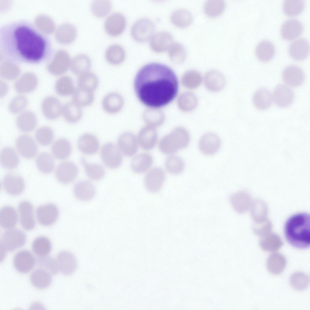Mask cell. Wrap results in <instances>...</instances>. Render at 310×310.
Masks as SVG:
<instances>
[{
  "label": "cell",
  "instance_id": "obj_22",
  "mask_svg": "<svg viewBox=\"0 0 310 310\" xmlns=\"http://www.w3.org/2000/svg\"><path fill=\"white\" fill-rule=\"evenodd\" d=\"M124 101L122 96L116 92H111L103 98L102 105L104 110L111 114H116L122 109Z\"/></svg>",
  "mask_w": 310,
  "mask_h": 310
},
{
  "label": "cell",
  "instance_id": "obj_23",
  "mask_svg": "<svg viewBox=\"0 0 310 310\" xmlns=\"http://www.w3.org/2000/svg\"><path fill=\"white\" fill-rule=\"evenodd\" d=\"M282 76L284 81L292 87L301 84L305 79V75L302 69L295 65H290L284 69Z\"/></svg>",
  "mask_w": 310,
  "mask_h": 310
},
{
  "label": "cell",
  "instance_id": "obj_48",
  "mask_svg": "<svg viewBox=\"0 0 310 310\" xmlns=\"http://www.w3.org/2000/svg\"><path fill=\"white\" fill-rule=\"evenodd\" d=\"M275 52L274 45L268 40L261 41L257 45L256 49V53L257 58L260 60L264 61L270 59Z\"/></svg>",
  "mask_w": 310,
  "mask_h": 310
},
{
  "label": "cell",
  "instance_id": "obj_37",
  "mask_svg": "<svg viewBox=\"0 0 310 310\" xmlns=\"http://www.w3.org/2000/svg\"><path fill=\"white\" fill-rule=\"evenodd\" d=\"M62 114L67 122L74 123L81 120L83 113L81 107L73 101L68 102L63 106Z\"/></svg>",
  "mask_w": 310,
  "mask_h": 310
},
{
  "label": "cell",
  "instance_id": "obj_7",
  "mask_svg": "<svg viewBox=\"0 0 310 310\" xmlns=\"http://www.w3.org/2000/svg\"><path fill=\"white\" fill-rule=\"evenodd\" d=\"M101 156L104 164L110 168H117L122 163L123 159L120 152L113 143H107L102 146Z\"/></svg>",
  "mask_w": 310,
  "mask_h": 310
},
{
  "label": "cell",
  "instance_id": "obj_26",
  "mask_svg": "<svg viewBox=\"0 0 310 310\" xmlns=\"http://www.w3.org/2000/svg\"><path fill=\"white\" fill-rule=\"evenodd\" d=\"M294 94L292 90L287 86L280 84L274 91L273 98L276 104L281 107H285L292 102Z\"/></svg>",
  "mask_w": 310,
  "mask_h": 310
},
{
  "label": "cell",
  "instance_id": "obj_29",
  "mask_svg": "<svg viewBox=\"0 0 310 310\" xmlns=\"http://www.w3.org/2000/svg\"><path fill=\"white\" fill-rule=\"evenodd\" d=\"M303 26L298 20L291 18L285 21L282 24L281 32L282 36L287 39H292L299 36L302 33Z\"/></svg>",
  "mask_w": 310,
  "mask_h": 310
},
{
  "label": "cell",
  "instance_id": "obj_19",
  "mask_svg": "<svg viewBox=\"0 0 310 310\" xmlns=\"http://www.w3.org/2000/svg\"><path fill=\"white\" fill-rule=\"evenodd\" d=\"M137 138L139 144L143 149L150 150L153 149L156 144L157 133L154 127L148 125L140 130Z\"/></svg>",
  "mask_w": 310,
  "mask_h": 310
},
{
  "label": "cell",
  "instance_id": "obj_32",
  "mask_svg": "<svg viewBox=\"0 0 310 310\" xmlns=\"http://www.w3.org/2000/svg\"><path fill=\"white\" fill-rule=\"evenodd\" d=\"M0 162L2 166L8 170H12L18 166L19 162L18 155L12 147H6L2 150Z\"/></svg>",
  "mask_w": 310,
  "mask_h": 310
},
{
  "label": "cell",
  "instance_id": "obj_51",
  "mask_svg": "<svg viewBox=\"0 0 310 310\" xmlns=\"http://www.w3.org/2000/svg\"><path fill=\"white\" fill-rule=\"evenodd\" d=\"M35 137L36 140L40 144L47 146L52 142L54 138V134L51 127L48 126H43L36 130Z\"/></svg>",
  "mask_w": 310,
  "mask_h": 310
},
{
  "label": "cell",
  "instance_id": "obj_24",
  "mask_svg": "<svg viewBox=\"0 0 310 310\" xmlns=\"http://www.w3.org/2000/svg\"><path fill=\"white\" fill-rule=\"evenodd\" d=\"M56 259L59 271L65 275L71 274L76 269V260L74 256L68 251L60 252Z\"/></svg>",
  "mask_w": 310,
  "mask_h": 310
},
{
  "label": "cell",
  "instance_id": "obj_20",
  "mask_svg": "<svg viewBox=\"0 0 310 310\" xmlns=\"http://www.w3.org/2000/svg\"><path fill=\"white\" fill-rule=\"evenodd\" d=\"M173 41V38L170 34L162 31L153 35L150 41V45L153 51L161 53L168 49Z\"/></svg>",
  "mask_w": 310,
  "mask_h": 310
},
{
  "label": "cell",
  "instance_id": "obj_43",
  "mask_svg": "<svg viewBox=\"0 0 310 310\" xmlns=\"http://www.w3.org/2000/svg\"><path fill=\"white\" fill-rule=\"evenodd\" d=\"M32 248L34 253L38 257L48 256L52 248L50 240L44 236H40L36 238L33 241Z\"/></svg>",
  "mask_w": 310,
  "mask_h": 310
},
{
  "label": "cell",
  "instance_id": "obj_36",
  "mask_svg": "<svg viewBox=\"0 0 310 310\" xmlns=\"http://www.w3.org/2000/svg\"><path fill=\"white\" fill-rule=\"evenodd\" d=\"M72 150L71 145L67 139L61 138L57 140L53 144L51 152L53 156L57 159L64 160L70 155Z\"/></svg>",
  "mask_w": 310,
  "mask_h": 310
},
{
  "label": "cell",
  "instance_id": "obj_15",
  "mask_svg": "<svg viewBox=\"0 0 310 310\" xmlns=\"http://www.w3.org/2000/svg\"><path fill=\"white\" fill-rule=\"evenodd\" d=\"M13 265L17 271L21 273H26L34 268L36 262L33 255L29 251L22 250L18 252L15 256Z\"/></svg>",
  "mask_w": 310,
  "mask_h": 310
},
{
  "label": "cell",
  "instance_id": "obj_31",
  "mask_svg": "<svg viewBox=\"0 0 310 310\" xmlns=\"http://www.w3.org/2000/svg\"><path fill=\"white\" fill-rule=\"evenodd\" d=\"M204 81L206 88L212 91H218L221 90L225 84L224 76L219 71L212 70L205 74Z\"/></svg>",
  "mask_w": 310,
  "mask_h": 310
},
{
  "label": "cell",
  "instance_id": "obj_46",
  "mask_svg": "<svg viewBox=\"0 0 310 310\" xmlns=\"http://www.w3.org/2000/svg\"><path fill=\"white\" fill-rule=\"evenodd\" d=\"M98 84V78L93 72L89 71L79 76L78 87L93 92L97 88Z\"/></svg>",
  "mask_w": 310,
  "mask_h": 310
},
{
  "label": "cell",
  "instance_id": "obj_2",
  "mask_svg": "<svg viewBox=\"0 0 310 310\" xmlns=\"http://www.w3.org/2000/svg\"><path fill=\"white\" fill-rule=\"evenodd\" d=\"M134 88L139 100L152 108L164 106L175 97L178 82L176 75L169 67L152 63L142 67L137 73Z\"/></svg>",
  "mask_w": 310,
  "mask_h": 310
},
{
  "label": "cell",
  "instance_id": "obj_18",
  "mask_svg": "<svg viewBox=\"0 0 310 310\" xmlns=\"http://www.w3.org/2000/svg\"><path fill=\"white\" fill-rule=\"evenodd\" d=\"M18 210L22 226L27 230L33 229L35 226V222L31 204L27 201H22L18 205Z\"/></svg>",
  "mask_w": 310,
  "mask_h": 310
},
{
  "label": "cell",
  "instance_id": "obj_60",
  "mask_svg": "<svg viewBox=\"0 0 310 310\" xmlns=\"http://www.w3.org/2000/svg\"><path fill=\"white\" fill-rule=\"evenodd\" d=\"M20 71L16 64L10 62L9 65L4 66L1 69V76L8 80H14L18 77Z\"/></svg>",
  "mask_w": 310,
  "mask_h": 310
},
{
  "label": "cell",
  "instance_id": "obj_12",
  "mask_svg": "<svg viewBox=\"0 0 310 310\" xmlns=\"http://www.w3.org/2000/svg\"><path fill=\"white\" fill-rule=\"evenodd\" d=\"M41 107L44 117L49 120L57 119L62 114L63 106L59 100L54 96L45 97L42 101Z\"/></svg>",
  "mask_w": 310,
  "mask_h": 310
},
{
  "label": "cell",
  "instance_id": "obj_50",
  "mask_svg": "<svg viewBox=\"0 0 310 310\" xmlns=\"http://www.w3.org/2000/svg\"><path fill=\"white\" fill-rule=\"evenodd\" d=\"M81 160L84 167L87 175L91 179L98 180L104 177L105 170L102 166L97 164L88 163L83 158H81Z\"/></svg>",
  "mask_w": 310,
  "mask_h": 310
},
{
  "label": "cell",
  "instance_id": "obj_40",
  "mask_svg": "<svg viewBox=\"0 0 310 310\" xmlns=\"http://www.w3.org/2000/svg\"><path fill=\"white\" fill-rule=\"evenodd\" d=\"M272 97L270 92L265 88L258 89L255 93L253 102L255 107L260 110H265L271 105Z\"/></svg>",
  "mask_w": 310,
  "mask_h": 310
},
{
  "label": "cell",
  "instance_id": "obj_13",
  "mask_svg": "<svg viewBox=\"0 0 310 310\" xmlns=\"http://www.w3.org/2000/svg\"><path fill=\"white\" fill-rule=\"evenodd\" d=\"M2 185L5 191L9 195L16 196L24 191L25 185L23 178L14 173L6 174L3 178Z\"/></svg>",
  "mask_w": 310,
  "mask_h": 310
},
{
  "label": "cell",
  "instance_id": "obj_44",
  "mask_svg": "<svg viewBox=\"0 0 310 310\" xmlns=\"http://www.w3.org/2000/svg\"><path fill=\"white\" fill-rule=\"evenodd\" d=\"M56 92L62 96H67L73 94L75 89L72 78L68 76L59 78L55 85Z\"/></svg>",
  "mask_w": 310,
  "mask_h": 310
},
{
  "label": "cell",
  "instance_id": "obj_47",
  "mask_svg": "<svg viewBox=\"0 0 310 310\" xmlns=\"http://www.w3.org/2000/svg\"><path fill=\"white\" fill-rule=\"evenodd\" d=\"M143 118L145 122L148 125L153 127L161 125L165 120L162 112L155 108L146 110L144 113Z\"/></svg>",
  "mask_w": 310,
  "mask_h": 310
},
{
  "label": "cell",
  "instance_id": "obj_33",
  "mask_svg": "<svg viewBox=\"0 0 310 310\" xmlns=\"http://www.w3.org/2000/svg\"><path fill=\"white\" fill-rule=\"evenodd\" d=\"M152 156L147 153H142L137 155L132 160L130 166L134 172L143 173L147 170L153 163Z\"/></svg>",
  "mask_w": 310,
  "mask_h": 310
},
{
  "label": "cell",
  "instance_id": "obj_41",
  "mask_svg": "<svg viewBox=\"0 0 310 310\" xmlns=\"http://www.w3.org/2000/svg\"><path fill=\"white\" fill-rule=\"evenodd\" d=\"M105 55L108 62L112 65H117L123 62L125 54L124 49L121 46L113 44L107 49Z\"/></svg>",
  "mask_w": 310,
  "mask_h": 310
},
{
  "label": "cell",
  "instance_id": "obj_54",
  "mask_svg": "<svg viewBox=\"0 0 310 310\" xmlns=\"http://www.w3.org/2000/svg\"><path fill=\"white\" fill-rule=\"evenodd\" d=\"M225 3L222 0H209L205 3L204 10L207 16L214 17L220 14L225 7Z\"/></svg>",
  "mask_w": 310,
  "mask_h": 310
},
{
  "label": "cell",
  "instance_id": "obj_5",
  "mask_svg": "<svg viewBox=\"0 0 310 310\" xmlns=\"http://www.w3.org/2000/svg\"><path fill=\"white\" fill-rule=\"evenodd\" d=\"M26 241V236L21 230L12 228L7 229L3 233L0 241L1 252L4 255L23 246Z\"/></svg>",
  "mask_w": 310,
  "mask_h": 310
},
{
  "label": "cell",
  "instance_id": "obj_25",
  "mask_svg": "<svg viewBox=\"0 0 310 310\" xmlns=\"http://www.w3.org/2000/svg\"><path fill=\"white\" fill-rule=\"evenodd\" d=\"M79 150L87 155H92L98 150L99 144L97 138L94 135L86 133L82 135L78 142Z\"/></svg>",
  "mask_w": 310,
  "mask_h": 310
},
{
  "label": "cell",
  "instance_id": "obj_55",
  "mask_svg": "<svg viewBox=\"0 0 310 310\" xmlns=\"http://www.w3.org/2000/svg\"><path fill=\"white\" fill-rule=\"evenodd\" d=\"M168 50L169 58L173 62L179 64L184 60L186 56L185 50L180 44L173 42Z\"/></svg>",
  "mask_w": 310,
  "mask_h": 310
},
{
  "label": "cell",
  "instance_id": "obj_11",
  "mask_svg": "<svg viewBox=\"0 0 310 310\" xmlns=\"http://www.w3.org/2000/svg\"><path fill=\"white\" fill-rule=\"evenodd\" d=\"M78 173V169L77 165L73 162L67 161L58 165L55 174L58 182L63 184H68L75 179Z\"/></svg>",
  "mask_w": 310,
  "mask_h": 310
},
{
  "label": "cell",
  "instance_id": "obj_45",
  "mask_svg": "<svg viewBox=\"0 0 310 310\" xmlns=\"http://www.w3.org/2000/svg\"><path fill=\"white\" fill-rule=\"evenodd\" d=\"M198 100L197 96L191 92H186L182 94L178 100L180 109L184 112L193 110L197 106Z\"/></svg>",
  "mask_w": 310,
  "mask_h": 310
},
{
  "label": "cell",
  "instance_id": "obj_42",
  "mask_svg": "<svg viewBox=\"0 0 310 310\" xmlns=\"http://www.w3.org/2000/svg\"><path fill=\"white\" fill-rule=\"evenodd\" d=\"M170 20L175 26L183 28L190 24L192 16L190 11L184 9H180L174 11L171 14Z\"/></svg>",
  "mask_w": 310,
  "mask_h": 310
},
{
  "label": "cell",
  "instance_id": "obj_16",
  "mask_svg": "<svg viewBox=\"0 0 310 310\" xmlns=\"http://www.w3.org/2000/svg\"><path fill=\"white\" fill-rule=\"evenodd\" d=\"M221 141L219 137L215 134L209 132L203 135L199 141L200 150L203 154L212 155L219 150Z\"/></svg>",
  "mask_w": 310,
  "mask_h": 310
},
{
  "label": "cell",
  "instance_id": "obj_27",
  "mask_svg": "<svg viewBox=\"0 0 310 310\" xmlns=\"http://www.w3.org/2000/svg\"><path fill=\"white\" fill-rule=\"evenodd\" d=\"M37 119L32 111L26 110L19 114L16 120L18 128L21 131L28 133L33 131L36 127Z\"/></svg>",
  "mask_w": 310,
  "mask_h": 310
},
{
  "label": "cell",
  "instance_id": "obj_34",
  "mask_svg": "<svg viewBox=\"0 0 310 310\" xmlns=\"http://www.w3.org/2000/svg\"><path fill=\"white\" fill-rule=\"evenodd\" d=\"M18 216L15 209L13 207L5 206L0 210V224L3 228L8 229L14 227L16 224Z\"/></svg>",
  "mask_w": 310,
  "mask_h": 310
},
{
  "label": "cell",
  "instance_id": "obj_8",
  "mask_svg": "<svg viewBox=\"0 0 310 310\" xmlns=\"http://www.w3.org/2000/svg\"><path fill=\"white\" fill-rule=\"evenodd\" d=\"M59 209L55 204L49 203L40 206L36 211L37 220L41 225L48 226L54 224L57 220Z\"/></svg>",
  "mask_w": 310,
  "mask_h": 310
},
{
  "label": "cell",
  "instance_id": "obj_4",
  "mask_svg": "<svg viewBox=\"0 0 310 310\" xmlns=\"http://www.w3.org/2000/svg\"><path fill=\"white\" fill-rule=\"evenodd\" d=\"M190 135L185 128L181 127L174 129L163 137L159 145L160 150L166 154H171L186 147L190 141Z\"/></svg>",
  "mask_w": 310,
  "mask_h": 310
},
{
  "label": "cell",
  "instance_id": "obj_21",
  "mask_svg": "<svg viewBox=\"0 0 310 310\" xmlns=\"http://www.w3.org/2000/svg\"><path fill=\"white\" fill-rule=\"evenodd\" d=\"M38 84L36 76L32 73L28 72L21 75L17 79L14 84V88L17 92L22 94L33 91Z\"/></svg>",
  "mask_w": 310,
  "mask_h": 310
},
{
  "label": "cell",
  "instance_id": "obj_57",
  "mask_svg": "<svg viewBox=\"0 0 310 310\" xmlns=\"http://www.w3.org/2000/svg\"><path fill=\"white\" fill-rule=\"evenodd\" d=\"M37 263L39 266L49 272L52 275L59 271L57 259L48 256L38 257Z\"/></svg>",
  "mask_w": 310,
  "mask_h": 310
},
{
  "label": "cell",
  "instance_id": "obj_3",
  "mask_svg": "<svg viewBox=\"0 0 310 310\" xmlns=\"http://www.w3.org/2000/svg\"><path fill=\"white\" fill-rule=\"evenodd\" d=\"M310 216L305 213H300L290 217L284 227L285 238L292 246L304 249L310 244Z\"/></svg>",
  "mask_w": 310,
  "mask_h": 310
},
{
  "label": "cell",
  "instance_id": "obj_56",
  "mask_svg": "<svg viewBox=\"0 0 310 310\" xmlns=\"http://www.w3.org/2000/svg\"><path fill=\"white\" fill-rule=\"evenodd\" d=\"M112 5L110 1L107 0H95L93 1L91 5L92 12L96 16L102 17L108 14L111 10Z\"/></svg>",
  "mask_w": 310,
  "mask_h": 310
},
{
  "label": "cell",
  "instance_id": "obj_49",
  "mask_svg": "<svg viewBox=\"0 0 310 310\" xmlns=\"http://www.w3.org/2000/svg\"><path fill=\"white\" fill-rule=\"evenodd\" d=\"M72 94L73 101L81 107L90 105L94 100L93 92L78 87Z\"/></svg>",
  "mask_w": 310,
  "mask_h": 310
},
{
  "label": "cell",
  "instance_id": "obj_1",
  "mask_svg": "<svg viewBox=\"0 0 310 310\" xmlns=\"http://www.w3.org/2000/svg\"><path fill=\"white\" fill-rule=\"evenodd\" d=\"M0 46L5 58L16 64L47 61L54 53L48 35L26 20L12 21L1 26Z\"/></svg>",
  "mask_w": 310,
  "mask_h": 310
},
{
  "label": "cell",
  "instance_id": "obj_61",
  "mask_svg": "<svg viewBox=\"0 0 310 310\" xmlns=\"http://www.w3.org/2000/svg\"><path fill=\"white\" fill-rule=\"evenodd\" d=\"M8 87L5 82L0 81V97L5 96L8 92Z\"/></svg>",
  "mask_w": 310,
  "mask_h": 310
},
{
  "label": "cell",
  "instance_id": "obj_9",
  "mask_svg": "<svg viewBox=\"0 0 310 310\" xmlns=\"http://www.w3.org/2000/svg\"><path fill=\"white\" fill-rule=\"evenodd\" d=\"M166 176L164 170L159 167L150 170L144 177V183L146 189L150 192H158L162 188Z\"/></svg>",
  "mask_w": 310,
  "mask_h": 310
},
{
  "label": "cell",
  "instance_id": "obj_30",
  "mask_svg": "<svg viewBox=\"0 0 310 310\" xmlns=\"http://www.w3.org/2000/svg\"><path fill=\"white\" fill-rule=\"evenodd\" d=\"M74 193L75 197L81 201H87L92 199L96 193L94 185L87 180H81L74 185Z\"/></svg>",
  "mask_w": 310,
  "mask_h": 310
},
{
  "label": "cell",
  "instance_id": "obj_59",
  "mask_svg": "<svg viewBox=\"0 0 310 310\" xmlns=\"http://www.w3.org/2000/svg\"><path fill=\"white\" fill-rule=\"evenodd\" d=\"M305 5L302 0H285L283 8L284 12L287 14L295 15L300 13L303 10Z\"/></svg>",
  "mask_w": 310,
  "mask_h": 310
},
{
  "label": "cell",
  "instance_id": "obj_52",
  "mask_svg": "<svg viewBox=\"0 0 310 310\" xmlns=\"http://www.w3.org/2000/svg\"><path fill=\"white\" fill-rule=\"evenodd\" d=\"M165 166L170 173L178 174L182 173L184 168V163L179 157L173 155L167 158L165 160Z\"/></svg>",
  "mask_w": 310,
  "mask_h": 310
},
{
  "label": "cell",
  "instance_id": "obj_39",
  "mask_svg": "<svg viewBox=\"0 0 310 310\" xmlns=\"http://www.w3.org/2000/svg\"><path fill=\"white\" fill-rule=\"evenodd\" d=\"M35 162L38 169L43 173H51L54 169V159L52 156L47 152L40 153L37 156Z\"/></svg>",
  "mask_w": 310,
  "mask_h": 310
},
{
  "label": "cell",
  "instance_id": "obj_17",
  "mask_svg": "<svg viewBox=\"0 0 310 310\" xmlns=\"http://www.w3.org/2000/svg\"><path fill=\"white\" fill-rule=\"evenodd\" d=\"M118 144L120 151L127 157L133 156L138 150L136 137L130 132H124L120 135L118 140Z\"/></svg>",
  "mask_w": 310,
  "mask_h": 310
},
{
  "label": "cell",
  "instance_id": "obj_14",
  "mask_svg": "<svg viewBox=\"0 0 310 310\" xmlns=\"http://www.w3.org/2000/svg\"><path fill=\"white\" fill-rule=\"evenodd\" d=\"M126 25L124 16L118 12L113 13L106 19L104 27L107 33L112 36L121 34L124 31Z\"/></svg>",
  "mask_w": 310,
  "mask_h": 310
},
{
  "label": "cell",
  "instance_id": "obj_38",
  "mask_svg": "<svg viewBox=\"0 0 310 310\" xmlns=\"http://www.w3.org/2000/svg\"><path fill=\"white\" fill-rule=\"evenodd\" d=\"M91 61L87 55L80 54L73 58L71 64V70L75 74L79 76L89 71Z\"/></svg>",
  "mask_w": 310,
  "mask_h": 310
},
{
  "label": "cell",
  "instance_id": "obj_28",
  "mask_svg": "<svg viewBox=\"0 0 310 310\" xmlns=\"http://www.w3.org/2000/svg\"><path fill=\"white\" fill-rule=\"evenodd\" d=\"M52 275L48 271L40 267L34 271L30 277L32 285L40 289H45L50 285Z\"/></svg>",
  "mask_w": 310,
  "mask_h": 310
},
{
  "label": "cell",
  "instance_id": "obj_53",
  "mask_svg": "<svg viewBox=\"0 0 310 310\" xmlns=\"http://www.w3.org/2000/svg\"><path fill=\"white\" fill-rule=\"evenodd\" d=\"M181 81L183 84L186 87L194 89L199 86L201 83L202 77L198 71L190 70L183 74Z\"/></svg>",
  "mask_w": 310,
  "mask_h": 310
},
{
  "label": "cell",
  "instance_id": "obj_58",
  "mask_svg": "<svg viewBox=\"0 0 310 310\" xmlns=\"http://www.w3.org/2000/svg\"><path fill=\"white\" fill-rule=\"evenodd\" d=\"M28 104L27 97L20 94L14 97L10 101L8 105L9 109L13 114H19L25 111Z\"/></svg>",
  "mask_w": 310,
  "mask_h": 310
},
{
  "label": "cell",
  "instance_id": "obj_35",
  "mask_svg": "<svg viewBox=\"0 0 310 310\" xmlns=\"http://www.w3.org/2000/svg\"><path fill=\"white\" fill-rule=\"evenodd\" d=\"M309 51L308 40L304 38L297 39L291 43L289 47L291 56L297 60L303 59L307 56Z\"/></svg>",
  "mask_w": 310,
  "mask_h": 310
},
{
  "label": "cell",
  "instance_id": "obj_10",
  "mask_svg": "<svg viewBox=\"0 0 310 310\" xmlns=\"http://www.w3.org/2000/svg\"><path fill=\"white\" fill-rule=\"evenodd\" d=\"M18 152L23 157L28 159L33 158L38 151V147L34 139L28 135L18 137L15 142Z\"/></svg>",
  "mask_w": 310,
  "mask_h": 310
},
{
  "label": "cell",
  "instance_id": "obj_6",
  "mask_svg": "<svg viewBox=\"0 0 310 310\" xmlns=\"http://www.w3.org/2000/svg\"><path fill=\"white\" fill-rule=\"evenodd\" d=\"M154 29V24L150 20L142 18L136 21L133 25L131 35L135 41L143 42L151 38Z\"/></svg>",
  "mask_w": 310,
  "mask_h": 310
}]
</instances>
